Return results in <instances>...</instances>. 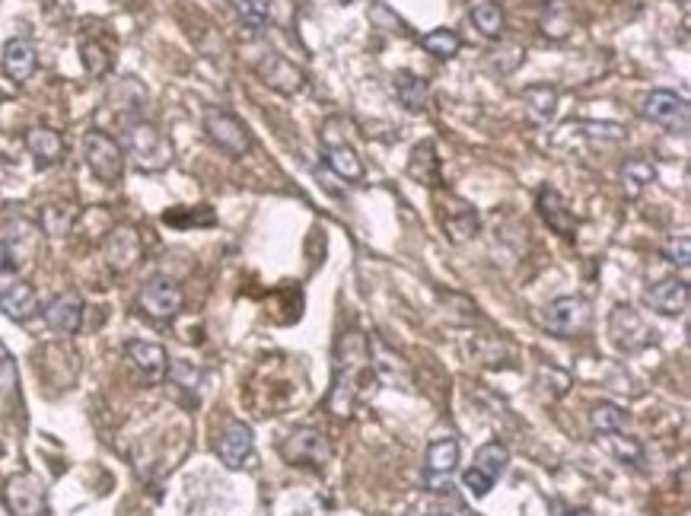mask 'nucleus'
<instances>
[{"instance_id":"1","label":"nucleus","mask_w":691,"mask_h":516,"mask_svg":"<svg viewBox=\"0 0 691 516\" xmlns=\"http://www.w3.org/2000/svg\"><path fill=\"white\" fill-rule=\"evenodd\" d=\"M131 163L141 172H160L169 166L172 147L160 134V128H153L150 122H134L125 128V147H122Z\"/></svg>"},{"instance_id":"2","label":"nucleus","mask_w":691,"mask_h":516,"mask_svg":"<svg viewBox=\"0 0 691 516\" xmlns=\"http://www.w3.org/2000/svg\"><path fill=\"white\" fill-rule=\"evenodd\" d=\"M83 160H86V166H90V172L102 185H115L118 179L125 176V150H122V144H118L112 134L99 131V128L83 134Z\"/></svg>"},{"instance_id":"3","label":"nucleus","mask_w":691,"mask_h":516,"mask_svg":"<svg viewBox=\"0 0 691 516\" xmlns=\"http://www.w3.org/2000/svg\"><path fill=\"white\" fill-rule=\"evenodd\" d=\"M137 309L153 322H172L182 313V290L172 278H150L141 294H137Z\"/></svg>"},{"instance_id":"4","label":"nucleus","mask_w":691,"mask_h":516,"mask_svg":"<svg viewBox=\"0 0 691 516\" xmlns=\"http://www.w3.org/2000/svg\"><path fill=\"white\" fill-rule=\"evenodd\" d=\"M281 456L293 466H325L328 459H332V443L322 434L319 427H300L293 430V434L284 437L281 443Z\"/></svg>"},{"instance_id":"5","label":"nucleus","mask_w":691,"mask_h":516,"mask_svg":"<svg viewBox=\"0 0 691 516\" xmlns=\"http://www.w3.org/2000/svg\"><path fill=\"white\" fill-rule=\"evenodd\" d=\"M204 131L223 153H230V157H243V153L252 147V137H249L246 125L239 122L236 115H230L227 109H207L204 112Z\"/></svg>"},{"instance_id":"6","label":"nucleus","mask_w":691,"mask_h":516,"mask_svg":"<svg viewBox=\"0 0 691 516\" xmlns=\"http://www.w3.org/2000/svg\"><path fill=\"white\" fill-rule=\"evenodd\" d=\"M545 329L558 338H570L586 329V322H590V306L580 297H558L545 306Z\"/></svg>"},{"instance_id":"7","label":"nucleus","mask_w":691,"mask_h":516,"mask_svg":"<svg viewBox=\"0 0 691 516\" xmlns=\"http://www.w3.org/2000/svg\"><path fill=\"white\" fill-rule=\"evenodd\" d=\"M4 501L16 516H45L48 510V497H45V485L29 472H20L7 481L4 488Z\"/></svg>"},{"instance_id":"8","label":"nucleus","mask_w":691,"mask_h":516,"mask_svg":"<svg viewBox=\"0 0 691 516\" xmlns=\"http://www.w3.org/2000/svg\"><path fill=\"white\" fill-rule=\"evenodd\" d=\"M459 469V443L453 437H443L434 440L427 446V456H424V485L430 491H446L449 488V478Z\"/></svg>"},{"instance_id":"9","label":"nucleus","mask_w":691,"mask_h":516,"mask_svg":"<svg viewBox=\"0 0 691 516\" xmlns=\"http://www.w3.org/2000/svg\"><path fill=\"white\" fill-rule=\"evenodd\" d=\"M214 450L220 456V462L227 469H239V466H246V459L252 456L255 450V434H252V427L243 424V421H223L220 427V434H217V443H214Z\"/></svg>"},{"instance_id":"10","label":"nucleus","mask_w":691,"mask_h":516,"mask_svg":"<svg viewBox=\"0 0 691 516\" xmlns=\"http://www.w3.org/2000/svg\"><path fill=\"white\" fill-rule=\"evenodd\" d=\"M641 115L666 128H688V102L672 90H653L641 102Z\"/></svg>"},{"instance_id":"11","label":"nucleus","mask_w":691,"mask_h":516,"mask_svg":"<svg viewBox=\"0 0 691 516\" xmlns=\"http://www.w3.org/2000/svg\"><path fill=\"white\" fill-rule=\"evenodd\" d=\"M128 360L134 364V370L141 373V380L147 386H157L166 380L169 373V357L163 344H153V341H128Z\"/></svg>"},{"instance_id":"12","label":"nucleus","mask_w":691,"mask_h":516,"mask_svg":"<svg viewBox=\"0 0 691 516\" xmlns=\"http://www.w3.org/2000/svg\"><path fill=\"white\" fill-rule=\"evenodd\" d=\"M0 67L13 83H26L32 74H36V45L29 39L16 36L4 45V55H0Z\"/></svg>"},{"instance_id":"13","label":"nucleus","mask_w":691,"mask_h":516,"mask_svg":"<svg viewBox=\"0 0 691 516\" xmlns=\"http://www.w3.org/2000/svg\"><path fill=\"white\" fill-rule=\"evenodd\" d=\"M45 322L51 332L74 335L83 322V300L77 294H61L45 306Z\"/></svg>"},{"instance_id":"14","label":"nucleus","mask_w":691,"mask_h":516,"mask_svg":"<svg viewBox=\"0 0 691 516\" xmlns=\"http://www.w3.org/2000/svg\"><path fill=\"white\" fill-rule=\"evenodd\" d=\"M141 239H137V233L131 227H118L109 233L106 239V262L112 271H128L137 265V258H141Z\"/></svg>"},{"instance_id":"15","label":"nucleus","mask_w":691,"mask_h":516,"mask_svg":"<svg viewBox=\"0 0 691 516\" xmlns=\"http://www.w3.org/2000/svg\"><path fill=\"white\" fill-rule=\"evenodd\" d=\"M0 313L13 322H26L39 313V297L36 287L26 281H13L7 290H0Z\"/></svg>"},{"instance_id":"16","label":"nucleus","mask_w":691,"mask_h":516,"mask_svg":"<svg viewBox=\"0 0 691 516\" xmlns=\"http://www.w3.org/2000/svg\"><path fill=\"white\" fill-rule=\"evenodd\" d=\"M26 147H29L32 160H36L39 169L55 166L64 157V137L55 128H45V125H36V128L26 131Z\"/></svg>"},{"instance_id":"17","label":"nucleus","mask_w":691,"mask_h":516,"mask_svg":"<svg viewBox=\"0 0 691 516\" xmlns=\"http://www.w3.org/2000/svg\"><path fill=\"white\" fill-rule=\"evenodd\" d=\"M647 303L660 316H682L688 309V284L676 281V278H666L660 284H653L647 290Z\"/></svg>"},{"instance_id":"18","label":"nucleus","mask_w":691,"mask_h":516,"mask_svg":"<svg viewBox=\"0 0 691 516\" xmlns=\"http://www.w3.org/2000/svg\"><path fill=\"white\" fill-rule=\"evenodd\" d=\"M535 208H539L542 220H545L548 227L555 230V233H561V236H570V233H574L577 220H574V214L567 211L564 198L555 192V188H542V192H539V201H535Z\"/></svg>"},{"instance_id":"19","label":"nucleus","mask_w":691,"mask_h":516,"mask_svg":"<svg viewBox=\"0 0 691 516\" xmlns=\"http://www.w3.org/2000/svg\"><path fill=\"white\" fill-rule=\"evenodd\" d=\"M408 172H411V179H418V182H424L430 188L440 185V157H437L434 141H421L418 147L411 150Z\"/></svg>"},{"instance_id":"20","label":"nucleus","mask_w":691,"mask_h":516,"mask_svg":"<svg viewBox=\"0 0 691 516\" xmlns=\"http://www.w3.org/2000/svg\"><path fill=\"white\" fill-rule=\"evenodd\" d=\"M478 211L472 208V204L465 201H453V208H446L443 214V227L449 233V239L453 243H465V239H472L478 233Z\"/></svg>"},{"instance_id":"21","label":"nucleus","mask_w":691,"mask_h":516,"mask_svg":"<svg viewBox=\"0 0 691 516\" xmlns=\"http://www.w3.org/2000/svg\"><path fill=\"white\" fill-rule=\"evenodd\" d=\"M325 163L332 166V172L344 182H364V163H360L351 144L325 147Z\"/></svg>"},{"instance_id":"22","label":"nucleus","mask_w":691,"mask_h":516,"mask_svg":"<svg viewBox=\"0 0 691 516\" xmlns=\"http://www.w3.org/2000/svg\"><path fill=\"white\" fill-rule=\"evenodd\" d=\"M395 96H399V102L408 112H421L427 106V99H430L427 80L418 77V74H411V71H399V74H395Z\"/></svg>"},{"instance_id":"23","label":"nucleus","mask_w":691,"mask_h":516,"mask_svg":"<svg viewBox=\"0 0 691 516\" xmlns=\"http://www.w3.org/2000/svg\"><path fill=\"white\" fill-rule=\"evenodd\" d=\"M523 99H526V106H529L535 122H551V118H555V112H558V93L551 90L548 83L526 86Z\"/></svg>"},{"instance_id":"24","label":"nucleus","mask_w":691,"mask_h":516,"mask_svg":"<svg viewBox=\"0 0 691 516\" xmlns=\"http://www.w3.org/2000/svg\"><path fill=\"white\" fill-rule=\"evenodd\" d=\"M239 23L249 29V36H262L271 23V10H268V0H233Z\"/></svg>"},{"instance_id":"25","label":"nucleus","mask_w":691,"mask_h":516,"mask_svg":"<svg viewBox=\"0 0 691 516\" xmlns=\"http://www.w3.org/2000/svg\"><path fill=\"white\" fill-rule=\"evenodd\" d=\"M507 462H510V453H507V446H500V443H485L475 453V469L491 481H497L507 472Z\"/></svg>"},{"instance_id":"26","label":"nucleus","mask_w":691,"mask_h":516,"mask_svg":"<svg viewBox=\"0 0 691 516\" xmlns=\"http://www.w3.org/2000/svg\"><path fill=\"white\" fill-rule=\"evenodd\" d=\"M472 23L475 29L481 32V36H488V39H497L500 32H504V10H500L494 0H481V4L472 7Z\"/></svg>"},{"instance_id":"27","label":"nucleus","mask_w":691,"mask_h":516,"mask_svg":"<svg viewBox=\"0 0 691 516\" xmlns=\"http://www.w3.org/2000/svg\"><path fill=\"white\" fill-rule=\"evenodd\" d=\"M421 48L427 51V55H434L440 61H449V58L459 55L462 39L456 36L453 29H434V32H427V36H421Z\"/></svg>"},{"instance_id":"28","label":"nucleus","mask_w":691,"mask_h":516,"mask_svg":"<svg viewBox=\"0 0 691 516\" xmlns=\"http://www.w3.org/2000/svg\"><path fill=\"white\" fill-rule=\"evenodd\" d=\"M373 367H376V373L383 376V380H389V383H395V386H402V389H408V370H405V364L399 357H392V354H386V348L383 344H373Z\"/></svg>"},{"instance_id":"29","label":"nucleus","mask_w":691,"mask_h":516,"mask_svg":"<svg viewBox=\"0 0 691 516\" xmlns=\"http://www.w3.org/2000/svg\"><path fill=\"white\" fill-rule=\"evenodd\" d=\"M590 421H593L596 430H602V434H618V430L625 427V411H621L618 405H612V402H599L593 408Z\"/></svg>"},{"instance_id":"30","label":"nucleus","mask_w":691,"mask_h":516,"mask_svg":"<svg viewBox=\"0 0 691 516\" xmlns=\"http://www.w3.org/2000/svg\"><path fill=\"white\" fill-rule=\"evenodd\" d=\"M625 182L631 185V195H637L641 192L644 185H650V182H656V166L650 163V160H641V157H634V160H628L625 163Z\"/></svg>"},{"instance_id":"31","label":"nucleus","mask_w":691,"mask_h":516,"mask_svg":"<svg viewBox=\"0 0 691 516\" xmlns=\"http://www.w3.org/2000/svg\"><path fill=\"white\" fill-rule=\"evenodd\" d=\"M83 64H86V71H90L93 77H102L109 71V55H106V48H102L99 42H83Z\"/></svg>"},{"instance_id":"32","label":"nucleus","mask_w":691,"mask_h":516,"mask_svg":"<svg viewBox=\"0 0 691 516\" xmlns=\"http://www.w3.org/2000/svg\"><path fill=\"white\" fill-rule=\"evenodd\" d=\"M16 274H20V262H16V252L7 239H0V290H7Z\"/></svg>"},{"instance_id":"33","label":"nucleus","mask_w":691,"mask_h":516,"mask_svg":"<svg viewBox=\"0 0 691 516\" xmlns=\"http://www.w3.org/2000/svg\"><path fill=\"white\" fill-rule=\"evenodd\" d=\"M663 258H666L669 265L688 268V262H691V239H688V236H676V239H669V243L663 246Z\"/></svg>"},{"instance_id":"34","label":"nucleus","mask_w":691,"mask_h":516,"mask_svg":"<svg viewBox=\"0 0 691 516\" xmlns=\"http://www.w3.org/2000/svg\"><path fill=\"white\" fill-rule=\"evenodd\" d=\"M462 485H465V491H469L472 497H488V494H491V488H494V481H491V478H485V475H481V472L472 466L469 472L462 475Z\"/></svg>"},{"instance_id":"35","label":"nucleus","mask_w":691,"mask_h":516,"mask_svg":"<svg viewBox=\"0 0 691 516\" xmlns=\"http://www.w3.org/2000/svg\"><path fill=\"white\" fill-rule=\"evenodd\" d=\"M577 128H583L586 134H593V137H609V141H621V137H625V128L612 125V122H583Z\"/></svg>"},{"instance_id":"36","label":"nucleus","mask_w":691,"mask_h":516,"mask_svg":"<svg viewBox=\"0 0 691 516\" xmlns=\"http://www.w3.org/2000/svg\"><path fill=\"white\" fill-rule=\"evenodd\" d=\"M13 380H16L13 360H10V354H7V348H4V344H0V389H4V383L10 386Z\"/></svg>"},{"instance_id":"37","label":"nucleus","mask_w":691,"mask_h":516,"mask_svg":"<svg viewBox=\"0 0 691 516\" xmlns=\"http://www.w3.org/2000/svg\"><path fill=\"white\" fill-rule=\"evenodd\" d=\"M615 453L625 459V456H631L634 462H641V446H637L634 440H621V437H615Z\"/></svg>"},{"instance_id":"38","label":"nucleus","mask_w":691,"mask_h":516,"mask_svg":"<svg viewBox=\"0 0 691 516\" xmlns=\"http://www.w3.org/2000/svg\"><path fill=\"white\" fill-rule=\"evenodd\" d=\"M427 516H446V513H440V510H434V513H427Z\"/></svg>"},{"instance_id":"39","label":"nucleus","mask_w":691,"mask_h":516,"mask_svg":"<svg viewBox=\"0 0 691 516\" xmlns=\"http://www.w3.org/2000/svg\"><path fill=\"white\" fill-rule=\"evenodd\" d=\"M577 516H590V513H586V510H580V513H577Z\"/></svg>"},{"instance_id":"40","label":"nucleus","mask_w":691,"mask_h":516,"mask_svg":"<svg viewBox=\"0 0 691 516\" xmlns=\"http://www.w3.org/2000/svg\"><path fill=\"white\" fill-rule=\"evenodd\" d=\"M0 453H4V450H0Z\"/></svg>"}]
</instances>
